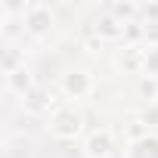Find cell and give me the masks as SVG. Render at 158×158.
I'll return each mask as SVG.
<instances>
[{
	"mask_svg": "<svg viewBox=\"0 0 158 158\" xmlns=\"http://www.w3.org/2000/svg\"><path fill=\"white\" fill-rule=\"evenodd\" d=\"M53 93L47 90V87H34L28 96H22L19 102H22V112H28V115H50V109H53ZM56 112V109H53Z\"/></svg>",
	"mask_w": 158,
	"mask_h": 158,
	"instance_id": "cell-7",
	"label": "cell"
},
{
	"mask_svg": "<svg viewBox=\"0 0 158 158\" xmlns=\"http://www.w3.org/2000/svg\"><path fill=\"white\" fill-rule=\"evenodd\" d=\"M50 133L62 143H71L84 133V115L74 109H56L50 115Z\"/></svg>",
	"mask_w": 158,
	"mask_h": 158,
	"instance_id": "cell-1",
	"label": "cell"
},
{
	"mask_svg": "<svg viewBox=\"0 0 158 158\" xmlns=\"http://www.w3.org/2000/svg\"><path fill=\"white\" fill-rule=\"evenodd\" d=\"M143 53L146 47L139 44H124L118 53H115V68L121 74H143Z\"/></svg>",
	"mask_w": 158,
	"mask_h": 158,
	"instance_id": "cell-5",
	"label": "cell"
},
{
	"mask_svg": "<svg viewBox=\"0 0 158 158\" xmlns=\"http://www.w3.org/2000/svg\"><path fill=\"white\" fill-rule=\"evenodd\" d=\"M106 13H109V16H115L118 22L130 25V22L139 16V6H136V3H130V0H112V3L106 6Z\"/></svg>",
	"mask_w": 158,
	"mask_h": 158,
	"instance_id": "cell-10",
	"label": "cell"
},
{
	"mask_svg": "<svg viewBox=\"0 0 158 158\" xmlns=\"http://www.w3.org/2000/svg\"><path fill=\"white\" fill-rule=\"evenodd\" d=\"M93 37L99 40V44H121L124 40V34H127V25L124 22H118L115 16H109V13H102L96 22H93Z\"/></svg>",
	"mask_w": 158,
	"mask_h": 158,
	"instance_id": "cell-4",
	"label": "cell"
},
{
	"mask_svg": "<svg viewBox=\"0 0 158 158\" xmlns=\"http://www.w3.org/2000/svg\"><path fill=\"white\" fill-rule=\"evenodd\" d=\"M0 68H3V77H6V74L25 68V56H22L16 47H6V50H3V59H0Z\"/></svg>",
	"mask_w": 158,
	"mask_h": 158,
	"instance_id": "cell-11",
	"label": "cell"
},
{
	"mask_svg": "<svg viewBox=\"0 0 158 158\" xmlns=\"http://www.w3.org/2000/svg\"><path fill=\"white\" fill-rule=\"evenodd\" d=\"M139 16H143V25L158 22V3H146V6H139Z\"/></svg>",
	"mask_w": 158,
	"mask_h": 158,
	"instance_id": "cell-15",
	"label": "cell"
},
{
	"mask_svg": "<svg viewBox=\"0 0 158 158\" xmlns=\"http://www.w3.org/2000/svg\"><path fill=\"white\" fill-rule=\"evenodd\" d=\"M59 90L68 96V99H87L93 93V74L87 68H68L62 71L59 77Z\"/></svg>",
	"mask_w": 158,
	"mask_h": 158,
	"instance_id": "cell-2",
	"label": "cell"
},
{
	"mask_svg": "<svg viewBox=\"0 0 158 158\" xmlns=\"http://www.w3.org/2000/svg\"><path fill=\"white\" fill-rule=\"evenodd\" d=\"M37 84H34V74L28 71V68H19V71H13V74H6V93H13V96H28L31 90H34Z\"/></svg>",
	"mask_w": 158,
	"mask_h": 158,
	"instance_id": "cell-8",
	"label": "cell"
},
{
	"mask_svg": "<svg viewBox=\"0 0 158 158\" xmlns=\"http://www.w3.org/2000/svg\"><path fill=\"white\" fill-rule=\"evenodd\" d=\"M124 158H158V133H149L146 139L130 143Z\"/></svg>",
	"mask_w": 158,
	"mask_h": 158,
	"instance_id": "cell-9",
	"label": "cell"
},
{
	"mask_svg": "<svg viewBox=\"0 0 158 158\" xmlns=\"http://www.w3.org/2000/svg\"><path fill=\"white\" fill-rule=\"evenodd\" d=\"M143 77H155L158 81V47H146V53H143Z\"/></svg>",
	"mask_w": 158,
	"mask_h": 158,
	"instance_id": "cell-13",
	"label": "cell"
},
{
	"mask_svg": "<svg viewBox=\"0 0 158 158\" xmlns=\"http://www.w3.org/2000/svg\"><path fill=\"white\" fill-rule=\"evenodd\" d=\"M136 90H139V96H143V102H146V106L158 102V81H155V77H139Z\"/></svg>",
	"mask_w": 158,
	"mask_h": 158,
	"instance_id": "cell-12",
	"label": "cell"
},
{
	"mask_svg": "<svg viewBox=\"0 0 158 158\" xmlns=\"http://www.w3.org/2000/svg\"><path fill=\"white\" fill-rule=\"evenodd\" d=\"M53 25H56V16L47 3H31L25 19H22V31L28 37H47L53 31Z\"/></svg>",
	"mask_w": 158,
	"mask_h": 158,
	"instance_id": "cell-3",
	"label": "cell"
},
{
	"mask_svg": "<svg viewBox=\"0 0 158 158\" xmlns=\"http://www.w3.org/2000/svg\"><path fill=\"white\" fill-rule=\"evenodd\" d=\"M139 121H143L149 130H155V127H158V102H152V106H143V115H139Z\"/></svg>",
	"mask_w": 158,
	"mask_h": 158,
	"instance_id": "cell-14",
	"label": "cell"
},
{
	"mask_svg": "<svg viewBox=\"0 0 158 158\" xmlns=\"http://www.w3.org/2000/svg\"><path fill=\"white\" fill-rule=\"evenodd\" d=\"M84 155L87 158H112L115 155V136H112V130H106V127L93 130L84 139Z\"/></svg>",
	"mask_w": 158,
	"mask_h": 158,
	"instance_id": "cell-6",
	"label": "cell"
}]
</instances>
